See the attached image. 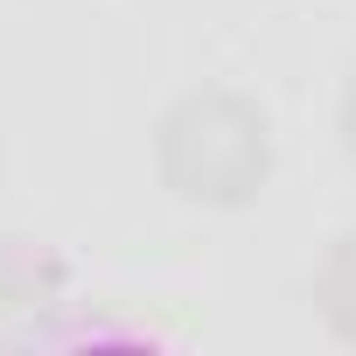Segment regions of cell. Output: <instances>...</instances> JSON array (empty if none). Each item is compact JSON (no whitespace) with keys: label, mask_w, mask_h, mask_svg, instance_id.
<instances>
[{"label":"cell","mask_w":356,"mask_h":356,"mask_svg":"<svg viewBox=\"0 0 356 356\" xmlns=\"http://www.w3.org/2000/svg\"><path fill=\"white\" fill-rule=\"evenodd\" d=\"M154 168L182 203L245 210L273 175L266 112L245 105L238 91H189L182 105H168V119L154 133Z\"/></svg>","instance_id":"obj_1"},{"label":"cell","mask_w":356,"mask_h":356,"mask_svg":"<svg viewBox=\"0 0 356 356\" xmlns=\"http://www.w3.org/2000/svg\"><path fill=\"white\" fill-rule=\"evenodd\" d=\"M63 293V259L42 238H0V342Z\"/></svg>","instance_id":"obj_2"},{"label":"cell","mask_w":356,"mask_h":356,"mask_svg":"<svg viewBox=\"0 0 356 356\" xmlns=\"http://www.w3.org/2000/svg\"><path fill=\"white\" fill-rule=\"evenodd\" d=\"M321 314H328V328L356 349V231L335 238V252H328V266H321Z\"/></svg>","instance_id":"obj_3"},{"label":"cell","mask_w":356,"mask_h":356,"mask_svg":"<svg viewBox=\"0 0 356 356\" xmlns=\"http://www.w3.org/2000/svg\"><path fill=\"white\" fill-rule=\"evenodd\" d=\"M342 140H349V154H356V77H349V91H342Z\"/></svg>","instance_id":"obj_4"}]
</instances>
